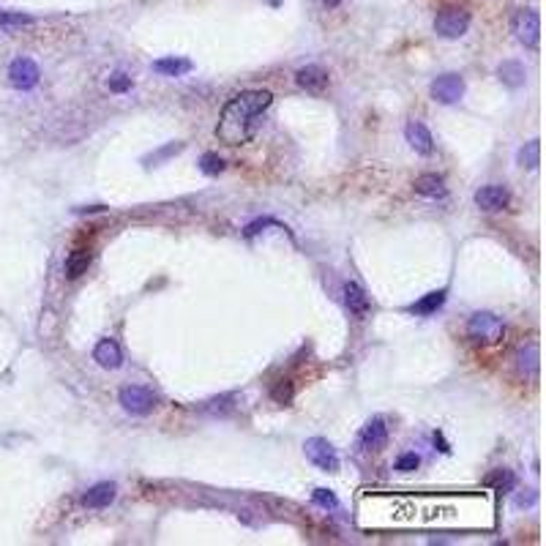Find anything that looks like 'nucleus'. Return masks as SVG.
<instances>
[{
  "label": "nucleus",
  "mask_w": 546,
  "mask_h": 546,
  "mask_svg": "<svg viewBox=\"0 0 546 546\" xmlns=\"http://www.w3.org/2000/svg\"><path fill=\"white\" fill-rule=\"evenodd\" d=\"M194 68L192 61H186V58H161L153 63V71H159L164 77H183V74H189Z\"/></svg>",
  "instance_id": "6ab92c4d"
},
{
  "label": "nucleus",
  "mask_w": 546,
  "mask_h": 546,
  "mask_svg": "<svg viewBox=\"0 0 546 546\" xmlns=\"http://www.w3.org/2000/svg\"><path fill=\"white\" fill-rule=\"evenodd\" d=\"M271 396H273L279 404H289V402H292V383H289V380H279V383L273 386V390H271Z\"/></svg>",
  "instance_id": "bb28decb"
},
{
  "label": "nucleus",
  "mask_w": 546,
  "mask_h": 546,
  "mask_svg": "<svg viewBox=\"0 0 546 546\" xmlns=\"http://www.w3.org/2000/svg\"><path fill=\"white\" fill-rule=\"evenodd\" d=\"M486 483L489 486H494L497 492H511L516 486V478H514V473L511 470H494L489 478H486Z\"/></svg>",
  "instance_id": "b1692460"
},
{
  "label": "nucleus",
  "mask_w": 546,
  "mask_h": 546,
  "mask_svg": "<svg viewBox=\"0 0 546 546\" xmlns=\"http://www.w3.org/2000/svg\"><path fill=\"white\" fill-rule=\"evenodd\" d=\"M344 303H347V309H350L353 314H358V317H366L369 309H372L369 295L363 292L361 285H355V282H347V285H344Z\"/></svg>",
  "instance_id": "2eb2a0df"
},
{
  "label": "nucleus",
  "mask_w": 546,
  "mask_h": 546,
  "mask_svg": "<svg viewBox=\"0 0 546 546\" xmlns=\"http://www.w3.org/2000/svg\"><path fill=\"white\" fill-rule=\"evenodd\" d=\"M516 366H519V374L524 377H536L538 374V344H527L516 353Z\"/></svg>",
  "instance_id": "f3484780"
},
{
  "label": "nucleus",
  "mask_w": 546,
  "mask_h": 546,
  "mask_svg": "<svg viewBox=\"0 0 546 546\" xmlns=\"http://www.w3.org/2000/svg\"><path fill=\"white\" fill-rule=\"evenodd\" d=\"M31 14H20V11H0V28L3 31H17V28H25V25H33Z\"/></svg>",
  "instance_id": "4be33fe9"
},
{
  "label": "nucleus",
  "mask_w": 546,
  "mask_h": 546,
  "mask_svg": "<svg viewBox=\"0 0 546 546\" xmlns=\"http://www.w3.org/2000/svg\"><path fill=\"white\" fill-rule=\"evenodd\" d=\"M38 66L33 63L31 58H17L14 63L8 66V82L17 88V91H31L38 85Z\"/></svg>",
  "instance_id": "6e6552de"
},
{
  "label": "nucleus",
  "mask_w": 546,
  "mask_h": 546,
  "mask_svg": "<svg viewBox=\"0 0 546 546\" xmlns=\"http://www.w3.org/2000/svg\"><path fill=\"white\" fill-rule=\"evenodd\" d=\"M497 74H500V79H503L508 88H519V85L524 82V66L516 63V61H506V63H500Z\"/></svg>",
  "instance_id": "412c9836"
},
{
  "label": "nucleus",
  "mask_w": 546,
  "mask_h": 546,
  "mask_svg": "<svg viewBox=\"0 0 546 546\" xmlns=\"http://www.w3.org/2000/svg\"><path fill=\"white\" fill-rule=\"evenodd\" d=\"M91 252L88 249H74L68 259H66V276L68 279H79L82 273H88V268H91Z\"/></svg>",
  "instance_id": "a211bd4d"
},
{
  "label": "nucleus",
  "mask_w": 546,
  "mask_h": 546,
  "mask_svg": "<svg viewBox=\"0 0 546 546\" xmlns=\"http://www.w3.org/2000/svg\"><path fill=\"white\" fill-rule=\"evenodd\" d=\"M181 151H183V142H172V145L161 148L159 153H153L151 159H145V161H161V159H167V156H172V153H181Z\"/></svg>",
  "instance_id": "c756f323"
},
{
  "label": "nucleus",
  "mask_w": 546,
  "mask_h": 546,
  "mask_svg": "<svg viewBox=\"0 0 546 546\" xmlns=\"http://www.w3.org/2000/svg\"><path fill=\"white\" fill-rule=\"evenodd\" d=\"M322 3H325V6H328V8H336V6H339V3H342V0H322Z\"/></svg>",
  "instance_id": "473e14b6"
},
{
  "label": "nucleus",
  "mask_w": 546,
  "mask_h": 546,
  "mask_svg": "<svg viewBox=\"0 0 546 546\" xmlns=\"http://www.w3.org/2000/svg\"><path fill=\"white\" fill-rule=\"evenodd\" d=\"M93 358H96L98 366L104 369H118L123 363V353H121V344L115 339H101L93 350Z\"/></svg>",
  "instance_id": "f8f14e48"
},
{
  "label": "nucleus",
  "mask_w": 546,
  "mask_h": 546,
  "mask_svg": "<svg viewBox=\"0 0 546 546\" xmlns=\"http://www.w3.org/2000/svg\"><path fill=\"white\" fill-rule=\"evenodd\" d=\"M312 500H314V506H320L325 511H336L339 508V500H336V494L331 489H314L312 492Z\"/></svg>",
  "instance_id": "393cba45"
},
{
  "label": "nucleus",
  "mask_w": 546,
  "mask_h": 546,
  "mask_svg": "<svg viewBox=\"0 0 546 546\" xmlns=\"http://www.w3.org/2000/svg\"><path fill=\"white\" fill-rule=\"evenodd\" d=\"M467 336L473 344H497L506 336V325L492 312H478L467 322Z\"/></svg>",
  "instance_id": "f03ea898"
},
{
  "label": "nucleus",
  "mask_w": 546,
  "mask_h": 546,
  "mask_svg": "<svg viewBox=\"0 0 546 546\" xmlns=\"http://www.w3.org/2000/svg\"><path fill=\"white\" fill-rule=\"evenodd\" d=\"M519 164H522V167H530V169H536V167L541 164V142H538V139L527 142V145L519 151Z\"/></svg>",
  "instance_id": "5701e85b"
},
{
  "label": "nucleus",
  "mask_w": 546,
  "mask_h": 546,
  "mask_svg": "<svg viewBox=\"0 0 546 546\" xmlns=\"http://www.w3.org/2000/svg\"><path fill=\"white\" fill-rule=\"evenodd\" d=\"M464 96V79L459 74H443L432 82V98L440 104H456Z\"/></svg>",
  "instance_id": "0eeeda50"
},
{
  "label": "nucleus",
  "mask_w": 546,
  "mask_h": 546,
  "mask_svg": "<svg viewBox=\"0 0 546 546\" xmlns=\"http://www.w3.org/2000/svg\"><path fill=\"white\" fill-rule=\"evenodd\" d=\"M470 28V14L464 8H443L434 17V31L443 38H462Z\"/></svg>",
  "instance_id": "20e7f679"
},
{
  "label": "nucleus",
  "mask_w": 546,
  "mask_h": 546,
  "mask_svg": "<svg viewBox=\"0 0 546 546\" xmlns=\"http://www.w3.org/2000/svg\"><path fill=\"white\" fill-rule=\"evenodd\" d=\"M273 104V96L268 91H243L232 96L222 109L216 137L225 145H243L257 134V118Z\"/></svg>",
  "instance_id": "f257e3e1"
},
{
  "label": "nucleus",
  "mask_w": 546,
  "mask_h": 546,
  "mask_svg": "<svg viewBox=\"0 0 546 546\" xmlns=\"http://www.w3.org/2000/svg\"><path fill=\"white\" fill-rule=\"evenodd\" d=\"M388 443V426L383 418H372L361 432V446L366 450H377Z\"/></svg>",
  "instance_id": "9d476101"
},
{
  "label": "nucleus",
  "mask_w": 546,
  "mask_h": 546,
  "mask_svg": "<svg viewBox=\"0 0 546 546\" xmlns=\"http://www.w3.org/2000/svg\"><path fill=\"white\" fill-rule=\"evenodd\" d=\"M404 134H407V142L416 148L418 153L429 156V153L434 151V139H432L429 129H426L420 121H410V123H407V129H404Z\"/></svg>",
  "instance_id": "4468645a"
},
{
  "label": "nucleus",
  "mask_w": 546,
  "mask_h": 546,
  "mask_svg": "<svg viewBox=\"0 0 546 546\" xmlns=\"http://www.w3.org/2000/svg\"><path fill=\"white\" fill-rule=\"evenodd\" d=\"M434 446H440V450H443V453H448V446H446V440H443V437H440V434H434Z\"/></svg>",
  "instance_id": "2f4dec72"
},
{
  "label": "nucleus",
  "mask_w": 546,
  "mask_h": 546,
  "mask_svg": "<svg viewBox=\"0 0 546 546\" xmlns=\"http://www.w3.org/2000/svg\"><path fill=\"white\" fill-rule=\"evenodd\" d=\"M533 503H536V492H530L527 497H516V506H519V508H524V506H533Z\"/></svg>",
  "instance_id": "7c9ffc66"
},
{
  "label": "nucleus",
  "mask_w": 546,
  "mask_h": 546,
  "mask_svg": "<svg viewBox=\"0 0 546 546\" xmlns=\"http://www.w3.org/2000/svg\"><path fill=\"white\" fill-rule=\"evenodd\" d=\"M511 31H514L516 41H522L524 47H538V41H541V20H538V14L536 11H530V8H522V11H516L514 20H511Z\"/></svg>",
  "instance_id": "7ed1b4c3"
},
{
  "label": "nucleus",
  "mask_w": 546,
  "mask_h": 546,
  "mask_svg": "<svg viewBox=\"0 0 546 546\" xmlns=\"http://www.w3.org/2000/svg\"><path fill=\"white\" fill-rule=\"evenodd\" d=\"M298 85L306 88L309 93H322L328 88V71L320 68V66H303L298 74H295Z\"/></svg>",
  "instance_id": "9b49d317"
},
{
  "label": "nucleus",
  "mask_w": 546,
  "mask_h": 546,
  "mask_svg": "<svg viewBox=\"0 0 546 546\" xmlns=\"http://www.w3.org/2000/svg\"><path fill=\"white\" fill-rule=\"evenodd\" d=\"M199 169H202L205 175H219V172L225 169V159L216 156V153H205V156L199 159Z\"/></svg>",
  "instance_id": "a878e982"
},
{
  "label": "nucleus",
  "mask_w": 546,
  "mask_h": 546,
  "mask_svg": "<svg viewBox=\"0 0 546 546\" xmlns=\"http://www.w3.org/2000/svg\"><path fill=\"white\" fill-rule=\"evenodd\" d=\"M121 404L131 416H148L156 407V396L142 386H126L121 390Z\"/></svg>",
  "instance_id": "39448f33"
},
{
  "label": "nucleus",
  "mask_w": 546,
  "mask_h": 546,
  "mask_svg": "<svg viewBox=\"0 0 546 546\" xmlns=\"http://www.w3.org/2000/svg\"><path fill=\"white\" fill-rule=\"evenodd\" d=\"M115 492H118L115 483H109V481L96 483V486H91V489L85 492L82 506H85V508H107V506L115 500Z\"/></svg>",
  "instance_id": "ddd939ff"
},
{
  "label": "nucleus",
  "mask_w": 546,
  "mask_h": 546,
  "mask_svg": "<svg viewBox=\"0 0 546 546\" xmlns=\"http://www.w3.org/2000/svg\"><path fill=\"white\" fill-rule=\"evenodd\" d=\"M418 464H420L418 453H402V456L396 459V470H399V473H413V470H418Z\"/></svg>",
  "instance_id": "cd10ccee"
},
{
  "label": "nucleus",
  "mask_w": 546,
  "mask_h": 546,
  "mask_svg": "<svg viewBox=\"0 0 546 546\" xmlns=\"http://www.w3.org/2000/svg\"><path fill=\"white\" fill-rule=\"evenodd\" d=\"M303 448H306L309 462H314L322 473H336V470H339V453H336V448H333L328 440L312 437V440H306Z\"/></svg>",
  "instance_id": "423d86ee"
},
{
  "label": "nucleus",
  "mask_w": 546,
  "mask_h": 546,
  "mask_svg": "<svg viewBox=\"0 0 546 546\" xmlns=\"http://www.w3.org/2000/svg\"><path fill=\"white\" fill-rule=\"evenodd\" d=\"M109 91L112 93H126V91H131V77H126V74H112L109 77Z\"/></svg>",
  "instance_id": "c85d7f7f"
},
{
  "label": "nucleus",
  "mask_w": 546,
  "mask_h": 546,
  "mask_svg": "<svg viewBox=\"0 0 546 546\" xmlns=\"http://www.w3.org/2000/svg\"><path fill=\"white\" fill-rule=\"evenodd\" d=\"M416 192L420 197H429V199H437V197H446V181L434 172H426L416 181Z\"/></svg>",
  "instance_id": "dca6fc26"
},
{
  "label": "nucleus",
  "mask_w": 546,
  "mask_h": 546,
  "mask_svg": "<svg viewBox=\"0 0 546 546\" xmlns=\"http://www.w3.org/2000/svg\"><path fill=\"white\" fill-rule=\"evenodd\" d=\"M443 303H446V289H437V292H429L420 301H416L407 312H413V314H434Z\"/></svg>",
  "instance_id": "aec40b11"
},
{
  "label": "nucleus",
  "mask_w": 546,
  "mask_h": 546,
  "mask_svg": "<svg viewBox=\"0 0 546 546\" xmlns=\"http://www.w3.org/2000/svg\"><path fill=\"white\" fill-rule=\"evenodd\" d=\"M511 202V194L506 186H483L476 192V205L486 211V213H494V211H503L506 205Z\"/></svg>",
  "instance_id": "1a4fd4ad"
}]
</instances>
